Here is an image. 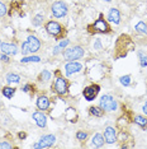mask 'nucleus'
Returning <instances> with one entry per match:
<instances>
[{
  "instance_id": "8",
  "label": "nucleus",
  "mask_w": 147,
  "mask_h": 149,
  "mask_svg": "<svg viewBox=\"0 0 147 149\" xmlns=\"http://www.w3.org/2000/svg\"><path fill=\"white\" fill-rule=\"evenodd\" d=\"M99 92H100V86L96 83H93L90 86H86L82 89V96H84V98L88 102H91V101H94L98 97Z\"/></svg>"
},
{
  "instance_id": "9",
  "label": "nucleus",
  "mask_w": 147,
  "mask_h": 149,
  "mask_svg": "<svg viewBox=\"0 0 147 149\" xmlns=\"http://www.w3.org/2000/svg\"><path fill=\"white\" fill-rule=\"evenodd\" d=\"M63 69H65L66 77H72L78 73H81L82 69H84V65L81 63H79L78 60L76 61H66Z\"/></svg>"
},
{
  "instance_id": "11",
  "label": "nucleus",
  "mask_w": 147,
  "mask_h": 149,
  "mask_svg": "<svg viewBox=\"0 0 147 149\" xmlns=\"http://www.w3.org/2000/svg\"><path fill=\"white\" fill-rule=\"evenodd\" d=\"M27 43H28V47H29L31 54L38 52L39 50H41V47H42L41 40H39L37 36H34V35H29L28 37H27Z\"/></svg>"
},
{
  "instance_id": "32",
  "label": "nucleus",
  "mask_w": 147,
  "mask_h": 149,
  "mask_svg": "<svg viewBox=\"0 0 147 149\" xmlns=\"http://www.w3.org/2000/svg\"><path fill=\"white\" fill-rule=\"evenodd\" d=\"M93 49H94V50H98V51H100V50L104 49V47H103L102 41H100V38H96L95 41H94V43H93Z\"/></svg>"
},
{
  "instance_id": "21",
  "label": "nucleus",
  "mask_w": 147,
  "mask_h": 149,
  "mask_svg": "<svg viewBox=\"0 0 147 149\" xmlns=\"http://www.w3.org/2000/svg\"><path fill=\"white\" fill-rule=\"evenodd\" d=\"M133 123L136 125H138L141 129H145L147 126V116L146 115H136L133 117Z\"/></svg>"
},
{
  "instance_id": "6",
  "label": "nucleus",
  "mask_w": 147,
  "mask_h": 149,
  "mask_svg": "<svg viewBox=\"0 0 147 149\" xmlns=\"http://www.w3.org/2000/svg\"><path fill=\"white\" fill-rule=\"evenodd\" d=\"M99 106L105 111V112H115L118 110V102L113 96L110 94H103L99 100Z\"/></svg>"
},
{
  "instance_id": "34",
  "label": "nucleus",
  "mask_w": 147,
  "mask_h": 149,
  "mask_svg": "<svg viewBox=\"0 0 147 149\" xmlns=\"http://www.w3.org/2000/svg\"><path fill=\"white\" fill-rule=\"evenodd\" d=\"M0 61L4 63V64H9L10 63V56L6 55V54H4V52H1L0 54Z\"/></svg>"
},
{
  "instance_id": "15",
  "label": "nucleus",
  "mask_w": 147,
  "mask_h": 149,
  "mask_svg": "<svg viewBox=\"0 0 147 149\" xmlns=\"http://www.w3.org/2000/svg\"><path fill=\"white\" fill-rule=\"evenodd\" d=\"M0 50H1V52H4L9 56H15L16 54H18V47H16V45L9 43V42H1Z\"/></svg>"
},
{
  "instance_id": "10",
  "label": "nucleus",
  "mask_w": 147,
  "mask_h": 149,
  "mask_svg": "<svg viewBox=\"0 0 147 149\" xmlns=\"http://www.w3.org/2000/svg\"><path fill=\"white\" fill-rule=\"evenodd\" d=\"M104 139L106 144H114L118 141V134H117V129L114 126H106L104 129Z\"/></svg>"
},
{
  "instance_id": "33",
  "label": "nucleus",
  "mask_w": 147,
  "mask_h": 149,
  "mask_svg": "<svg viewBox=\"0 0 147 149\" xmlns=\"http://www.w3.org/2000/svg\"><path fill=\"white\" fill-rule=\"evenodd\" d=\"M13 148V144L9 143L6 140H1L0 141V149H12Z\"/></svg>"
},
{
  "instance_id": "18",
  "label": "nucleus",
  "mask_w": 147,
  "mask_h": 149,
  "mask_svg": "<svg viewBox=\"0 0 147 149\" xmlns=\"http://www.w3.org/2000/svg\"><path fill=\"white\" fill-rule=\"evenodd\" d=\"M5 82L9 84V86H13V84H19L21 83V75L16 73H8L5 75Z\"/></svg>"
},
{
  "instance_id": "4",
  "label": "nucleus",
  "mask_w": 147,
  "mask_h": 149,
  "mask_svg": "<svg viewBox=\"0 0 147 149\" xmlns=\"http://www.w3.org/2000/svg\"><path fill=\"white\" fill-rule=\"evenodd\" d=\"M89 28H91L93 33H100V35H106V33L112 32V28H110V26H109V22L106 21V18L103 17L102 13H100L99 17L95 19V22L93 23Z\"/></svg>"
},
{
  "instance_id": "17",
  "label": "nucleus",
  "mask_w": 147,
  "mask_h": 149,
  "mask_svg": "<svg viewBox=\"0 0 147 149\" xmlns=\"http://www.w3.org/2000/svg\"><path fill=\"white\" fill-rule=\"evenodd\" d=\"M104 144H105V139H104V135H103V134L96 133V134L93 135V138H91V147L102 148Z\"/></svg>"
},
{
  "instance_id": "7",
  "label": "nucleus",
  "mask_w": 147,
  "mask_h": 149,
  "mask_svg": "<svg viewBox=\"0 0 147 149\" xmlns=\"http://www.w3.org/2000/svg\"><path fill=\"white\" fill-rule=\"evenodd\" d=\"M56 140H57V138H56L55 134H46V135H42V136L39 138V140L32 145V148H33V149L51 148V147H53V145H55Z\"/></svg>"
},
{
  "instance_id": "31",
  "label": "nucleus",
  "mask_w": 147,
  "mask_h": 149,
  "mask_svg": "<svg viewBox=\"0 0 147 149\" xmlns=\"http://www.w3.org/2000/svg\"><path fill=\"white\" fill-rule=\"evenodd\" d=\"M6 14H8V6H6L3 1H0V18L5 17Z\"/></svg>"
},
{
  "instance_id": "12",
  "label": "nucleus",
  "mask_w": 147,
  "mask_h": 149,
  "mask_svg": "<svg viewBox=\"0 0 147 149\" xmlns=\"http://www.w3.org/2000/svg\"><path fill=\"white\" fill-rule=\"evenodd\" d=\"M36 106L39 111H48L49 107H51V100H49L48 96L46 94H39L36 100Z\"/></svg>"
},
{
  "instance_id": "14",
  "label": "nucleus",
  "mask_w": 147,
  "mask_h": 149,
  "mask_svg": "<svg viewBox=\"0 0 147 149\" xmlns=\"http://www.w3.org/2000/svg\"><path fill=\"white\" fill-rule=\"evenodd\" d=\"M32 118L34 120V123L38 127L45 129L47 126V116L43 113V111H34L32 113Z\"/></svg>"
},
{
  "instance_id": "38",
  "label": "nucleus",
  "mask_w": 147,
  "mask_h": 149,
  "mask_svg": "<svg viewBox=\"0 0 147 149\" xmlns=\"http://www.w3.org/2000/svg\"><path fill=\"white\" fill-rule=\"evenodd\" d=\"M145 130H146V133H147V126H146V127H145Z\"/></svg>"
},
{
  "instance_id": "40",
  "label": "nucleus",
  "mask_w": 147,
  "mask_h": 149,
  "mask_svg": "<svg viewBox=\"0 0 147 149\" xmlns=\"http://www.w3.org/2000/svg\"><path fill=\"white\" fill-rule=\"evenodd\" d=\"M0 45H1V41H0Z\"/></svg>"
},
{
  "instance_id": "19",
  "label": "nucleus",
  "mask_w": 147,
  "mask_h": 149,
  "mask_svg": "<svg viewBox=\"0 0 147 149\" xmlns=\"http://www.w3.org/2000/svg\"><path fill=\"white\" fill-rule=\"evenodd\" d=\"M16 92V89L13 86H5V87H3L1 88V94L4 96L5 98H8V100H12L13 97H14V94Z\"/></svg>"
},
{
  "instance_id": "23",
  "label": "nucleus",
  "mask_w": 147,
  "mask_h": 149,
  "mask_svg": "<svg viewBox=\"0 0 147 149\" xmlns=\"http://www.w3.org/2000/svg\"><path fill=\"white\" fill-rule=\"evenodd\" d=\"M135 29L138 35H142V36L147 37V23L146 22H143V21L137 22L136 26H135Z\"/></svg>"
},
{
  "instance_id": "35",
  "label": "nucleus",
  "mask_w": 147,
  "mask_h": 149,
  "mask_svg": "<svg viewBox=\"0 0 147 149\" xmlns=\"http://www.w3.org/2000/svg\"><path fill=\"white\" fill-rule=\"evenodd\" d=\"M18 138L21 139V140H23V139L27 138V134L24 133V131H21V133H18Z\"/></svg>"
},
{
  "instance_id": "36",
  "label": "nucleus",
  "mask_w": 147,
  "mask_h": 149,
  "mask_svg": "<svg viewBox=\"0 0 147 149\" xmlns=\"http://www.w3.org/2000/svg\"><path fill=\"white\" fill-rule=\"evenodd\" d=\"M142 112H143V115H146L147 116V101L142 104Z\"/></svg>"
},
{
  "instance_id": "13",
  "label": "nucleus",
  "mask_w": 147,
  "mask_h": 149,
  "mask_svg": "<svg viewBox=\"0 0 147 149\" xmlns=\"http://www.w3.org/2000/svg\"><path fill=\"white\" fill-rule=\"evenodd\" d=\"M106 21H108L109 23H112V24L118 26L119 23L122 22L121 12H119L117 8H110L108 10V14H106Z\"/></svg>"
},
{
  "instance_id": "25",
  "label": "nucleus",
  "mask_w": 147,
  "mask_h": 149,
  "mask_svg": "<svg viewBox=\"0 0 147 149\" xmlns=\"http://www.w3.org/2000/svg\"><path fill=\"white\" fill-rule=\"evenodd\" d=\"M45 13H38V14H36L34 17H33L32 19V24L34 27H39L43 24V22H45Z\"/></svg>"
},
{
  "instance_id": "26",
  "label": "nucleus",
  "mask_w": 147,
  "mask_h": 149,
  "mask_svg": "<svg viewBox=\"0 0 147 149\" xmlns=\"http://www.w3.org/2000/svg\"><path fill=\"white\" fill-rule=\"evenodd\" d=\"M137 55H138L139 66H141L142 69H145V68H147V54H145L143 51H141V50H139V51L137 52Z\"/></svg>"
},
{
  "instance_id": "28",
  "label": "nucleus",
  "mask_w": 147,
  "mask_h": 149,
  "mask_svg": "<svg viewBox=\"0 0 147 149\" xmlns=\"http://www.w3.org/2000/svg\"><path fill=\"white\" fill-rule=\"evenodd\" d=\"M76 139H78L79 141H86V139H88L89 136V134H88V131H84V130H79V131H76Z\"/></svg>"
},
{
  "instance_id": "39",
  "label": "nucleus",
  "mask_w": 147,
  "mask_h": 149,
  "mask_svg": "<svg viewBox=\"0 0 147 149\" xmlns=\"http://www.w3.org/2000/svg\"><path fill=\"white\" fill-rule=\"evenodd\" d=\"M146 92H147V86H146Z\"/></svg>"
},
{
  "instance_id": "22",
  "label": "nucleus",
  "mask_w": 147,
  "mask_h": 149,
  "mask_svg": "<svg viewBox=\"0 0 147 149\" xmlns=\"http://www.w3.org/2000/svg\"><path fill=\"white\" fill-rule=\"evenodd\" d=\"M51 79H52V73L47 69H43L38 75V82L41 83H48Z\"/></svg>"
},
{
  "instance_id": "37",
  "label": "nucleus",
  "mask_w": 147,
  "mask_h": 149,
  "mask_svg": "<svg viewBox=\"0 0 147 149\" xmlns=\"http://www.w3.org/2000/svg\"><path fill=\"white\" fill-rule=\"evenodd\" d=\"M103 1H105V3H112L113 0H103Z\"/></svg>"
},
{
  "instance_id": "3",
  "label": "nucleus",
  "mask_w": 147,
  "mask_h": 149,
  "mask_svg": "<svg viewBox=\"0 0 147 149\" xmlns=\"http://www.w3.org/2000/svg\"><path fill=\"white\" fill-rule=\"evenodd\" d=\"M45 28H46V32L48 33L49 36L55 37V40H61L63 38V35H65V28H63V26L61 24L60 22L57 21H47L45 24Z\"/></svg>"
},
{
  "instance_id": "27",
  "label": "nucleus",
  "mask_w": 147,
  "mask_h": 149,
  "mask_svg": "<svg viewBox=\"0 0 147 149\" xmlns=\"http://www.w3.org/2000/svg\"><path fill=\"white\" fill-rule=\"evenodd\" d=\"M119 83H121L123 87H129L132 84V77L129 75V74H127V75H122L121 78H119Z\"/></svg>"
},
{
  "instance_id": "24",
  "label": "nucleus",
  "mask_w": 147,
  "mask_h": 149,
  "mask_svg": "<svg viewBox=\"0 0 147 149\" xmlns=\"http://www.w3.org/2000/svg\"><path fill=\"white\" fill-rule=\"evenodd\" d=\"M89 112H90V115H93V116H95V117H103L105 111L100 106H91V107H89Z\"/></svg>"
},
{
  "instance_id": "29",
  "label": "nucleus",
  "mask_w": 147,
  "mask_h": 149,
  "mask_svg": "<svg viewBox=\"0 0 147 149\" xmlns=\"http://www.w3.org/2000/svg\"><path fill=\"white\" fill-rule=\"evenodd\" d=\"M33 91H34V87H33V84H31V83H27L22 87L23 93H31V92H33Z\"/></svg>"
},
{
  "instance_id": "20",
  "label": "nucleus",
  "mask_w": 147,
  "mask_h": 149,
  "mask_svg": "<svg viewBox=\"0 0 147 149\" xmlns=\"http://www.w3.org/2000/svg\"><path fill=\"white\" fill-rule=\"evenodd\" d=\"M42 59L41 56L38 55H34V54H32V55H27L24 57H22L21 59V64H29V63H41Z\"/></svg>"
},
{
  "instance_id": "5",
  "label": "nucleus",
  "mask_w": 147,
  "mask_h": 149,
  "mask_svg": "<svg viewBox=\"0 0 147 149\" xmlns=\"http://www.w3.org/2000/svg\"><path fill=\"white\" fill-rule=\"evenodd\" d=\"M69 13V5L63 0H56L51 4V14L53 18H65Z\"/></svg>"
},
{
  "instance_id": "2",
  "label": "nucleus",
  "mask_w": 147,
  "mask_h": 149,
  "mask_svg": "<svg viewBox=\"0 0 147 149\" xmlns=\"http://www.w3.org/2000/svg\"><path fill=\"white\" fill-rule=\"evenodd\" d=\"M62 56L65 61H76L85 56V50L80 45H74L71 47H66L62 52Z\"/></svg>"
},
{
  "instance_id": "30",
  "label": "nucleus",
  "mask_w": 147,
  "mask_h": 149,
  "mask_svg": "<svg viewBox=\"0 0 147 149\" xmlns=\"http://www.w3.org/2000/svg\"><path fill=\"white\" fill-rule=\"evenodd\" d=\"M21 51H22V54H23V56H27V55H29V54H31L27 41H24V42L22 43V46H21Z\"/></svg>"
},
{
  "instance_id": "1",
  "label": "nucleus",
  "mask_w": 147,
  "mask_h": 149,
  "mask_svg": "<svg viewBox=\"0 0 147 149\" xmlns=\"http://www.w3.org/2000/svg\"><path fill=\"white\" fill-rule=\"evenodd\" d=\"M55 82L52 84V89L55 91V93L57 96H66L69 93V88H70V84H69V80L67 78H65L63 75H60V72H55Z\"/></svg>"
},
{
  "instance_id": "16",
  "label": "nucleus",
  "mask_w": 147,
  "mask_h": 149,
  "mask_svg": "<svg viewBox=\"0 0 147 149\" xmlns=\"http://www.w3.org/2000/svg\"><path fill=\"white\" fill-rule=\"evenodd\" d=\"M69 45H70V40L69 38L58 40V43L52 49V55L56 56V55H58V54H62L63 50H65L66 47H69Z\"/></svg>"
}]
</instances>
